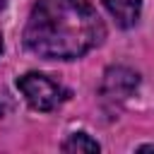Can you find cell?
Listing matches in <instances>:
<instances>
[{"mask_svg": "<svg viewBox=\"0 0 154 154\" xmlns=\"http://www.w3.org/2000/svg\"><path fill=\"white\" fill-rule=\"evenodd\" d=\"M137 152H154V144H142L137 147Z\"/></svg>", "mask_w": 154, "mask_h": 154, "instance_id": "8992f818", "label": "cell"}, {"mask_svg": "<svg viewBox=\"0 0 154 154\" xmlns=\"http://www.w3.org/2000/svg\"><path fill=\"white\" fill-rule=\"evenodd\" d=\"M0 5H2V0H0Z\"/></svg>", "mask_w": 154, "mask_h": 154, "instance_id": "ba28073f", "label": "cell"}, {"mask_svg": "<svg viewBox=\"0 0 154 154\" xmlns=\"http://www.w3.org/2000/svg\"><path fill=\"white\" fill-rule=\"evenodd\" d=\"M106 36L89 0H36L24 26V46L46 60H77Z\"/></svg>", "mask_w": 154, "mask_h": 154, "instance_id": "6da1fadb", "label": "cell"}, {"mask_svg": "<svg viewBox=\"0 0 154 154\" xmlns=\"http://www.w3.org/2000/svg\"><path fill=\"white\" fill-rule=\"evenodd\" d=\"M140 84V75L125 65H113L103 72L101 96L106 101H125Z\"/></svg>", "mask_w": 154, "mask_h": 154, "instance_id": "3957f363", "label": "cell"}, {"mask_svg": "<svg viewBox=\"0 0 154 154\" xmlns=\"http://www.w3.org/2000/svg\"><path fill=\"white\" fill-rule=\"evenodd\" d=\"M101 2L111 12V17L116 19L118 26L130 29L137 24L140 12H142V0H101Z\"/></svg>", "mask_w": 154, "mask_h": 154, "instance_id": "277c9868", "label": "cell"}, {"mask_svg": "<svg viewBox=\"0 0 154 154\" xmlns=\"http://www.w3.org/2000/svg\"><path fill=\"white\" fill-rule=\"evenodd\" d=\"M17 89L22 91V96L34 111H55L70 96V91L63 84L53 82L41 72H26L17 77Z\"/></svg>", "mask_w": 154, "mask_h": 154, "instance_id": "7a4b0ae2", "label": "cell"}, {"mask_svg": "<svg viewBox=\"0 0 154 154\" xmlns=\"http://www.w3.org/2000/svg\"><path fill=\"white\" fill-rule=\"evenodd\" d=\"M60 149H63V152H70V154H79V152H99L101 144H99L94 137H89L87 132H72V135H67V140L60 144Z\"/></svg>", "mask_w": 154, "mask_h": 154, "instance_id": "5b68a950", "label": "cell"}, {"mask_svg": "<svg viewBox=\"0 0 154 154\" xmlns=\"http://www.w3.org/2000/svg\"><path fill=\"white\" fill-rule=\"evenodd\" d=\"M0 53H2V34H0Z\"/></svg>", "mask_w": 154, "mask_h": 154, "instance_id": "52a82bcc", "label": "cell"}]
</instances>
